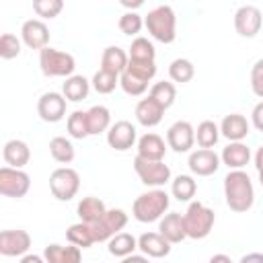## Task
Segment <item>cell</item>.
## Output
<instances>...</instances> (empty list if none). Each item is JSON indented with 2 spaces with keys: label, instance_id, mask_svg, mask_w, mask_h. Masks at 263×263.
<instances>
[{
  "label": "cell",
  "instance_id": "cell-7",
  "mask_svg": "<svg viewBox=\"0 0 263 263\" xmlns=\"http://www.w3.org/2000/svg\"><path fill=\"white\" fill-rule=\"evenodd\" d=\"M134 171L146 187L160 189L164 183L171 181V168L164 160H144L140 156L134 158Z\"/></svg>",
  "mask_w": 263,
  "mask_h": 263
},
{
  "label": "cell",
  "instance_id": "cell-19",
  "mask_svg": "<svg viewBox=\"0 0 263 263\" xmlns=\"http://www.w3.org/2000/svg\"><path fill=\"white\" fill-rule=\"evenodd\" d=\"M249 121L240 113H230L220 123V136H224L230 142H242L249 136Z\"/></svg>",
  "mask_w": 263,
  "mask_h": 263
},
{
  "label": "cell",
  "instance_id": "cell-23",
  "mask_svg": "<svg viewBox=\"0 0 263 263\" xmlns=\"http://www.w3.org/2000/svg\"><path fill=\"white\" fill-rule=\"evenodd\" d=\"M162 115H164V109H162L156 101H152L150 97L142 99V101L136 105V119H138V123L144 125V127H154V125H158V123L162 121Z\"/></svg>",
  "mask_w": 263,
  "mask_h": 263
},
{
  "label": "cell",
  "instance_id": "cell-38",
  "mask_svg": "<svg viewBox=\"0 0 263 263\" xmlns=\"http://www.w3.org/2000/svg\"><path fill=\"white\" fill-rule=\"evenodd\" d=\"M92 88L99 92V95H109L115 90V86L119 84V74H113V72H107V70H97L92 80H90Z\"/></svg>",
  "mask_w": 263,
  "mask_h": 263
},
{
  "label": "cell",
  "instance_id": "cell-49",
  "mask_svg": "<svg viewBox=\"0 0 263 263\" xmlns=\"http://www.w3.org/2000/svg\"><path fill=\"white\" fill-rule=\"evenodd\" d=\"M255 166H257L259 175H263V146L257 148V152H255Z\"/></svg>",
  "mask_w": 263,
  "mask_h": 263
},
{
  "label": "cell",
  "instance_id": "cell-25",
  "mask_svg": "<svg viewBox=\"0 0 263 263\" xmlns=\"http://www.w3.org/2000/svg\"><path fill=\"white\" fill-rule=\"evenodd\" d=\"M127 64H129V53H125L121 47H117V45L105 47V51L101 55V70H107V72L121 76L125 72Z\"/></svg>",
  "mask_w": 263,
  "mask_h": 263
},
{
  "label": "cell",
  "instance_id": "cell-24",
  "mask_svg": "<svg viewBox=\"0 0 263 263\" xmlns=\"http://www.w3.org/2000/svg\"><path fill=\"white\" fill-rule=\"evenodd\" d=\"M43 257L47 263H82V253L78 247L74 245H47L45 251H43Z\"/></svg>",
  "mask_w": 263,
  "mask_h": 263
},
{
  "label": "cell",
  "instance_id": "cell-12",
  "mask_svg": "<svg viewBox=\"0 0 263 263\" xmlns=\"http://www.w3.org/2000/svg\"><path fill=\"white\" fill-rule=\"evenodd\" d=\"M31 249V236L27 230H2L0 232V253L4 257H25Z\"/></svg>",
  "mask_w": 263,
  "mask_h": 263
},
{
  "label": "cell",
  "instance_id": "cell-26",
  "mask_svg": "<svg viewBox=\"0 0 263 263\" xmlns=\"http://www.w3.org/2000/svg\"><path fill=\"white\" fill-rule=\"evenodd\" d=\"M76 212H78L80 222H84V224L90 226V224L99 222L107 214V208H105L103 199H99V197H82L80 203H78V208H76Z\"/></svg>",
  "mask_w": 263,
  "mask_h": 263
},
{
  "label": "cell",
  "instance_id": "cell-18",
  "mask_svg": "<svg viewBox=\"0 0 263 263\" xmlns=\"http://www.w3.org/2000/svg\"><path fill=\"white\" fill-rule=\"evenodd\" d=\"M138 249L152 259H162L171 253V242L160 232H144L138 238Z\"/></svg>",
  "mask_w": 263,
  "mask_h": 263
},
{
  "label": "cell",
  "instance_id": "cell-20",
  "mask_svg": "<svg viewBox=\"0 0 263 263\" xmlns=\"http://www.w3.org/2000/svg\"><path fill=\"white\" fill-rule=\"evenodd\" d=\"M220 160L230 171H242V166H247L249 160H251V148L247 144H242V142H230L222 150Z\"/></svg>",
  "mask_w": 263,
  "mask_h": 263
},
{
  "label": "cell",
  "instance_id": "cell-15",
  "mask_svg": "<svg viewBox=\"0 0 263 263\" xmlns=\"http://www.w3.org/2000/svg\"><path fill=\"white\" fill-rule=\"evenodd\" d=\"M21 39L29 49H45L49 43V29L41 18H29L21 27Z\"/></svg>",
  "mask_w": 263,
  "mask_h": 263
},
{
  "label": "cell",
  "instance_id": "cell-9",
  "mask_svg": "<svg viewBox=\"0 0 263 263\" xmlns=\"http://www.w3.org/2000/svg\"><path fill=\"white\" fill-rule=\"evenodd\" d=\"M125 224H127V214H125L123 210H119V208L107 210V214H105L99 222L90 224L95 242H105V240L109 242L115 234H119V232L125 228Z\"/></svg>",
  "mask_w": 263,
  "mask_h": 263
},
{
  "label": "cell",
  "instance_id": "cell-10",
  "mask_svg": "<svg viewBox=\"0 0 263 263\" xmlns=\"http://www.w3.org/2000/svg\"><path fill=\"white\" fill-rule=\"evenodd\" d=\"M263 27V14L257 6L253 4H245L234 12V29L240 37H255Z\"/></svg>",
  "mask_w": 263,
  "mask_h": 263
},
{
  "label": "cell",
  "instance_id": "cell-29",
  "mask_svg": "<svg viewBox=\"0 0 263 263\" xmlns=\"http://www.w3.org/2000/svg\"><path fill=\"white\" fill-rule=\"evenodd\" d=\"M109 253L113 255V257H121V259H125V257H129V255H134V251L138 249V238L134 236V234H129V232H119V234H115L111 240H109Z\"/></svg>",
  "mask_w": 263,
  "mask_h": 263
},
{
  "label": "cell",
  "instance_id": "cell-52",
  "mask_svg": "<svg viewBox=\"0 0 263 263\" xmlns=\"http://www.w3.org/2000/svg\"><path fill=\"white\" fill-rule=\"evenodd\" d=\"M259 183H261V187H263V175H259Z\"/></svg>",
  "mask_w": 263,
  "mask_h": 263
},
{
  "label": "cell",
  "instance_id": "cell-30",
  "mask_svg": "<svg viewBox=\"0 0 263 263\" xmlns=\"http://www.w3.org/2000/svg\"><path fill=\"white\" fill-rule=\"evenodd\" d=\"M49 154H51V158H53L55 162H60V164H70V162L74 160V156H76L72 142H70L68 138H64V136L51 138V142H49Z\"/></svg>",
  "mask_w": 263,
  "mask_h": 263
},
{
  "label": "cell",
  "instance_id": "cell-32",
  "mask_svg": "<svg viewBox=\"0 0 263 263\" xmlns=\"http://www.w3.org/2000/svg\"><path fill=\"white\" fill-rule=\"evenodd\" d=\"M152 101H156L164 111L175 103L177 99V88L173 82H166V80H160V82H154L150 86V95H148Z\"/></svg>",
  "mask_w": 263,
  "mask_h": 263
},
{
  "label": "cell",
  "instance_id": "cell-35",
  "mask_svg": "<svg viewBox=\"0 0 263 263\" xmlns=\"http://www.w3.org/2000/svg\"><path fill=\"white\" fill-rule=\"evenodd\" d=\"M168 76H171L173 82L185 84V82H189V80L195 76V66H193V62L187 60V58H177V60H173L171 66H168Z\"/></svg>",
  "mask_w": 263,
  "mask_h": 263
},
{
  "label": "cell",
  "instance_id": "cell-31",
  "mask_svg": "<svg viewBox=\"0 0 263 263\" xmlns=\"http://www.w3.org/2000/svg\"><path fill=\"white\" fill-rule=\"evenodd\" d=\"M66 238L70 245L78 247V249H88L95 245V236H92V230L88 224L84 222H76L72 224L68 230H66Z\"/></svg>",
  "mask_w": 263,
  "mask_h": 263
},
{
  "label": "cell",
  "instance_id": "cell-48",
  "mask_svg": "<svg viewBox=\"0 0 263 263\" xmlns=\"http://www.w3.org/2000/svg\"><path fill=\"white\" fill-rule=\"evenodd\" d=\"M121 263H150L146 255H129L125 259H121Z\"/></svg>",
  "mask_w": 263,
  "mask_h": 263
},
{
  "label": "cell",
  "instance_id": "cell-51",
  "mask_svg": "<svg viewBox=\"0 0 263 263\" xmlns=\"http://www.w3.org/2000/svg\"><path fill=\"white\" fill-rule=\"evenodd\" d=\"M121 4H123L125 8H140V6L144 4V2H142V0H136V2H125V0H123Z\"/></svg>",
  "mask_w": 263,
  "mask_h": 263
},
{
  "label": "cell",
  "instance_id": "cell-39",
  "mask_svg": "<svg viewBox=\"0 0 263 263\" xmlns=\"http://www.w3.org/2000/svg\"><path fill=\"white\" fill-rule=\"evenodd\" d=\"M119 31L123 33V35H138L140 31H142V27H144V21H142V16L138 14V12H134V10H127V12H123L121 16H119Z\"/></svg>",
  "mask_w": 263,
  "mask_h": 263
},
{
  "label": "cell",
  "instance_id": "cell-8",
  "mask_svg": "<svg viewBox=\"0 0 263 263\" xmlns=\"http://www.w3.org/2000/svg\"><path fill=\"white\" fill-rule=\"evenodd\" d=\"M29 189H31V177L23 168H12V166L0 168V193L4 197L21 199L29 193Z\"/></svg>",
  "mask_w": 263,
  "mask_h": 263
},
{
  "label": "cell",
  "instance_id": "cell-33",
  "mask_svg": "<svg viewBox=\"0 0 263 263\" xmlns=\"http://www.w3.org/2000/svg\"><path fill=\"white\" fill-rule=\"evenodd\" d=\"M220 140V125H216L212 119H205L197 125L195 129V142L199 144V148H208L212 150Z\"/></svg>",
  "mask_w": 263,
  "mask_h": 263
},
{
  "label": "cell",
  "instance_id": "cell-1",
  "mask_svg": "<svg viewBox=\"0 0 263 263\" xmlns=\"http://www.w3.org/2000/svg\"><path fill=\"white\" fill-rule=\"evenodd\" d=\"M224 197L232 212H249L255 203L253 181L245 171H230L224 177Z\"/></svg>",
  "mask_w": 263,
  "mask_h": 263
},
{
  "label": "cell",
  "instance_id": "cell-22",
  "mask_svg": "<svg viewBox=\"0 0 263 263\" xmlns=\"http://www.w3.org/2000/svg\"><path fill=\"white\" fill-rule=\"evenodd\" d=\"M2 158L6 162V166L12 168H23L29 160H31V150L29 144L23 140H8L2 148Z\"/></svg>",
  "mask_w": 263,
  "mask_h": 263
},
{
  "label": "cell",
  "instance_id": "cell-11",
  "mask_svg": "<svg viewBox=\"0 0 263 263\" xmlns=\"http://www.w3.org/2000/svg\"><path fill=\"white\" fill-rule=\"evenodd\" d=\"M195 144V129L189 121H175L168 129H166V146L173 148L175 152L183 154V152H189Z\"/></svg>",
  "mask_w": 263,
  "mask_h": 263
},
{
  "label": "cell",
  "instance_id": "cell-41",
  "mask_svg": "<svg viewBox=\"0 0 263 263\" xmlns=\"http://www.w3.org/2000/svg\"><path fill=\"white\" fill-rule=\"evenodd\" d=\"M64 8L62 0H33V10L41 18H55Z\"/></svg>",
  "mask_w": 263,
  "mask_h": 263
},
{
  "label": "cell",
  "instance_id": "cell-37",
  "mask_svg": "<svg viewBox=\"0 0 263 263\" xmlns=\"http://www.w3.org/2000/svg\"><path fill=\"white\" fill-rule=\"evenodd\" d=\"M66 129L74 140H84L90 136L88 132V119H86V111H74L68 115L66 121Z\"/></svg>",
  "mask_w": 263,
  "mask_h": 263
},
{
  "label": "cell",
  "instance_id": "cell-3",
  "mask_svg": "<svg viewBox=\"0 0 263 263\" xmlns=\"http://www.w3.org/2000/svg\"><path fill=\"white\" fill-rule=\"evenodd\" d=\"M144 25H146L148 33L160 43H173L177 37V16L168 4H160V6L152 8L146 14Z\"/></svg>",
  "mask_w": 263,
  "mask_h": 263
},
{
  "label": "cell",
  "instance_id": "cell-17",
  "mask_svg": "<svg viewBox=\"0 0 263 263\" xmlns=\"http://www.w3.org/2000/svg\"><path fill=\"white\" fill-rule=\"evenodd\" d=\"M158 232L171 242V245H177L181 240L187 238V232H185V224H183V216L179 212H168L160 218L158 222Z\"/></svg>",
  "mask_w": 263,
  "mask_h": 263
},
{
  "label": "cell",
  "instance_id": "cell-36",
  "mask_svg": "<svg viewBox=\"0 0 263 263\" xmlns=\"http://www.w3.org/2000/svg\"><path fill=\"white\" fill-rule=\"evenodd\" d=\"M156 58V49L152 45V41H148L146 37H136L129 45V60L134 62H154Z\"/></svg>",
  "mask_w": 263,
  "mask_h": 263
},
{
  "label": "cell",
  "instance_id": "cell-45",
  "mask_svg": "<svg viewBox=\"0 0 263 263\" xmlns=\"http://www.w3.org/2000/svg\"><path fill=\"white\" fill-rule=\"evenodd\" d=\"M251 121H253L255 129L263 132V101H261V103H257V105L253 107V113H251Z\"/></svg>",
  "mask_w": 263,
  "mask_h": 263
},
{
  "label": "cell",
  "instance_id": "cell-34",
  "mask_svg": "<svg viewBox=\"0 0 263 263\" xmlns=\"http://www.w3.org/2000/svg\"><path fill=\"white\" fill-rule=\"evenodd\" d=\"M197 191V183L191 175H177L171 183V193L177 201H189Z\"/></svg>",
  "mask_w": 263,
  "mask_h": 263
},
{
  "label": "cell",
  "instance_id": "cell-50",
  "mask_svg": "<svg viewBox=\"0 0 263 263\" xmlns=\"http://www.w3.org/2000/svg\"><path fill=\"white\" fill-rule=\"evenodd\" d=\"M208 263H232V259L228 255H224V253H218V255H212Z\"/></svg>",
  "mask_w": 263,
  "mask_h": 263
},
{
  "label": "cell",
  "instance_id": "cell-16",
  "mask_svg": "<svg viewBox=\"0 0 263 263\" xmlns=\"http://www.w3.org/2000/svg\"><path fill=\"white\" fill-rule=\"evenodd\" d=\"M189 171L197 177H210L214 175L218 168H220V156L214 152V150H208V148H199V150H193L189 154Z\"/></svg>",
  "mask_w": 263,
  "mask_h": 263
},
{
  "label": "cell",
  "instance_id": "cell-6",
  "mask_svg": "<svg viewBox=\"0 0 263 263\" xmlns=\"http://www.w3.org/2000/svg\"><path fill=\"white\" fill-rule=\"evenodd\" d=\"M80 189V177L70 166H60L49 175V191L60 201H70Z\"/></svg>",
  "mask_w": 263,
  "mask_h": 263
},
{
  "label": "cell",
  "instance_id": "cell-42",
  "mask_svg": "<svg viewBox=\"0 0 263 263\" xmlns=\"http://www.w3.org/2000/svg\"><path fill=\"white\" fill-rule=\"evenodd\" d=\"M125 72L134 74L136 78H140L144 82H150L156 76V64L154 62H134V60H129Z\"/></svg>",
  "mask_w": 263,
  "mask_h": 263
},
{
  "label": "cell",
  "instance_id": "cell-40",
  "mask_svg": "<svg viewBox=\"0 0 263 263\" xmlns=\"http://www.w3.org/2000/svg\"><path fill=\"white\" fill-rule=\"evenodd\" d=\"M119 86H121L123 92L129 95V97H140V95H144V92L148 90V82L136 78V76L129 74V72H123V74L119 76Z\"/></svg>",
  "mask_w": 263,
  "mask_h": 263
},
{
  "label": "cell",
  "instance_id": "cell-43",
  "mask_svg": "<svg viewBox=\"0 0 263 263\" xmlns=\"http://www.w3.org/2000/svg\"><path fill=\"white\" fill-rule=\"evenodd\" d=\"M21 53V39L12 33H4L0 37V58L2 60H12Z\"/></svg>",
  "mask_w": 263,
  "mask_h": 263
},
{
  "label": "cell",
  "instance_id": "cell-28",
  "mask_svg": "<svg viewBox=\"0 0 263 263\" xmlns=\"http://www.w3.org/2000/svg\"><path fill=\"white\" fill-rule=\"evenodd\" d=\"M86 119H88V132L90 136H99L103 132H109L111 127V113L105 105H95L86 111Z\"/></svg>",
  "mask_w": 263,
  "mask_h": 263
},
{
  "label": "cell",
  "instance_id": "cell-47",
  "mask_svg": "<svg viewBox=\"0 0 263 263\" xmlns=\"http://www.w3.org/2000/svg\"><path fill=\"white\" fill-rule=\"evenodd\" d=\"M238 263H263V253H249Z\"/></svg>",
  "mask_w": 263,
  "mask_h": 263
},
{
  "label": "cell",
  "instance_id": "cell-5",
  "mask_svg": "<svg viewBox=\"0 0 263 263\" xmlns=\"http://www.w3.org/2000/svg\"><path fill=\"white\" fill-rule=\"evenodd\" d=\"M216 222V214L214 210H210L208 205H203L201 201H191L187 212L183 214V224H185V232L189 238H205Z\"/></svg>",
  "mask_w": 263,
  "mask_h": 263
},
{
  "label": "cell",
  "instance_id": "cell-13",
  "mask_svg": "<svg viewBox=\"0 0 263 263\" xmlns=\"http://www.w3.org/2000/svg\"><path fill=\"white\" fill-rule=\"evenodd\" d=\"M66 97L60 92H45L37 101V113L47 123H58L66 115Z\"/></svg>",
  "mask_w": 263,
  "mask_h": 263
},
{
  "label": "cell",
  "instance_id": "cell-21",
  "mask_svg": "<svg viewBox=\"0 0 263 263\" xmlns=\"http://www.w3.org/2000/svg\"><path fill=\"white\" fill-rule=\"evenodd\" d=\"M166 154V144L158 134H144L138 140V156L144 160H162Z\"/></svg>",
  "mask_w": 263,
  "mask_h": 263
},
{
  "label": "cell",
  "instance_id": "cell-46",
  "mask_svg": "<svg viewBox=\"0 0 263 263\" xmlns=\"http://www.w3.org/2000/svg\"><path fill=\"white\" fill-rule=\"evenodd\" d=\"M21 263H47L45 257L35 255V253H27L25 257H21Z\"/></svg>",
  "mask_w": 263,
  "mask_h": 263
},
{
  "label": "cell",
  "instance_id": "cell-14",
  "mask_svg": "<svg viewBox=\"0 0 263 263\" xmlns=\"http://www.w3.org/2000/svg\"><path fill=\"white\" fill-rule=\"evenodd\" d=\"M136 138H138L136 125H134L132 121H125V119L115 121V123L109 127V132H107V144H109L113 150H117V152L129 150V148L136 144Z\"/></svg>",
  "mask_w": 263,
  "mask_h": 263
},
{
  "label": "cell",
  "instance_id": "cell-44",
  "mask_svg": "<svg viewBox=\"0 0 263 263\" xmlns=\"http://www.w3.org/2000/svg\"><path fill=\"white\" fill-rule=\"evenodd\" d=\"M251 88L259 99H263V58L251 68Z\"/></svg>",
  "mask_w": 263,
  "mask_h": 263
},
{
  "label": "cell",
  "instance_id": "cell-4",
  "mask_svg": "<svg viewBox=\"0 0 263 263\" xmlns=\"http://www.w3.org/2000/svg\"><path fill=\"white\" fill-rule=\"evenodd\" d=\"M39 68L47 78H70L74 76L76 60L72 53L47 45L39 51Z\"/></svg>",
  "mask_w": 263,
  "mask_h": 263
},
{
  "label": "cell",
  "instance_id": "cell-2",
  "mask_svg": "<svg viewBox=\"0 0 263 263\" xmlns=\"http://www.w3.org/2000/svg\"><path fill=\"white\" fill-rule=\"evenodd\" d=\"M168 193L162 191V189H150L142 195H138L134 199V205H132V214L138 222H156L164 216V212L168 210Z\"/></svg>",
  "mask_w": 263,
  "mask_h": 263
},
{
  "label": "cell",
  "instance_id": "cell-27",
  "mask_svg": "<svg viewBox=\"0 0 263 263\" xmlns=\"http://www.w3.org/2000/svg\"><path fill=\"white\" fill-rule=\"evenodd\" d=\"M88 90H90V82L80 74L66 78V82L62 84V95L66 97V101H72V103L84 101L88 97Z\"/></svg>",
  "mask_w": 263,
  "mask_h": 263
}]
</instances>
